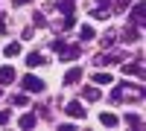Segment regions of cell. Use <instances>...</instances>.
Segmentation results:
<instances>
[{
    "label": "cell",
    "instance_id": "277c9868",
    "mask_svg": "<svg viewBox=\"0 0 146 131\" xmlns=\"http://www.w3.org/2000/svg\"><path fill=\"white\" fill-rule=\"evenodd\" d=\"M23 90H27V93H41L44 90V82L38 76H23Z\"/></svg>",
    "mask_w": 146,
    "mask_h": 131
},
{
    "label": "cell",
    "instance_id": "3957f363",
    "mask_svg": "<svg viewBox=\"0 0 146 131\" xmlns=\"http://www.w3.org/2000/svg\"><path fill=\"white\" fill-rule=\"evenodd\" d=\"M56 53H58V58H64V61H73V58H79V55H82V47H79V44H73V47L62 44Z\"/></svg>",
    "mask_w": 146,
    "mask_h": 131
},
{
    "label": "cell",
    "instance_id": "9c48e42d",
    "mask_svg": "<svg viewBox=\"0 0 146 131\" xmlns=\"http://www.w3.org/2000/svg\"><path fill=\"white\" fill-rule=\"evenodd\" d=\"M79 79H82V67H70L64 73V85H76Z\"/></svg>",
    "mask_w": 146,
    "mask_h": 131
},
{
    "label": "cell",
    "instance_id": "cb8c5ba5",
    "mask_svg": "<svg viewBox=\"0 0 146 131\" xmlns=\"http://www.w3.org/2000/svg\"><path fill=\"white\" fill-rule=\"evenodd\" d=\"M12 102H15V105H27V96H23V93H15V96H12Z\"/></svg>",
    "mask_w": 146,
    "mask_h": 131
},
{
    "label": "cell",
    "instance_id": "d4e9b609",
    "mask_svg": "<svg viewBox=\"0 0 146 131\" xmlns=\"http://www.w3.org/2000/svg\"><path fill=\"white\" fill-rule=\"evenodd\" d=\"M129 3H131V0H117V12H123V9H126Z\"/></svg>",
    "mask_w": 146,
    "mask_h": 131
},
{
    "label": "cell",
    "instance_id": "6da1fadb",
    "mask_svg": "<svg viewBox=\"0 0 146 131\" xmlns=\"http://www.w3.org/2000/svg\"><path fill=\"white\" fill-rule=\"evenodd\" d=\"M111 99L114 102H137V99H143V88L140 85H117L111 90Z\"/></svg>",
    "mask_w": 146,
    "mask_h": 131
},
{
    "label": "cell",
    "instance_id": "8fae6325",
    "mask_svg": "<svg viewBox=\"0 0 146 131\" xmlns=\"http://www.w3.org/2000/svg\"><path fill=\"white\" fill-rule=\"evenodd\" d=\"M27 64H29V67H41V64H47V58H44L41 53H29V55H27Z\"/></svg>",
    "mask_w": 146,
    "mask_h": 131
},
{
    "label": "cell",
    "instance_id": "ac0fdd59",
    "mask_svg": "<svg viewBox=\"0 0 146 131\" xmlns=\"http://www.w3.org/2000/svg\"><path fill=\"white\" fill-rule=\"evenodd\" d=\"M79 38H82V41H91V38H94V26H82V29H79Z\"/></svg>",
    "mask_w": 146,
    "mask_h": 131
},
{
    "label": "cell",
    "instance_id": "2e32d148",
    "mask_svg": "<svg viewBox=\"0 0 146 131\" xmlns=\"http://www.w3.org/2000/svg\"><path fill=\"white\" fill-rule=\"evenodd\" d=\"M35 122H38V120H35V114H23V117H21V128H32Z\"/></svg>",
    "mask_w": 146,
    "mask_h": 131
},
{
    "label": "cell",
    "instance_id": "8992f818",
    "mask_svg": "<svg viewBox=\"0 0 146 131\" xmlns=\"http://www.w3.org/2000/svg\"><path fill=\"white\" fill-rule=\"evenodd\" d=\"M123 73H126V76L143 79V64H140V58H137V61H131V64H123Z\"/></svg>",
    "mask_w": 146,
    "mask_h": 131
},
{
    "label": "cell",
    "instance_id": "7a4b0ae2",
    "mask_svg": "<svg viewBox=\"0 0 146 131\" xmlns=\"http://www.w3.org/2000/svg\"><path fill=\"white\" fill-rule=\"evenodd\" d=\"M120 61H123V55H120V53H100V55L94 58L96 67H111V64H120Z\"/></svg>",
    "mask_w": 146,
    "mask_h": 131
},
{
    "label": "cell",
    "instance_id": "7c38bea8",
    "mask_svg": "<svg viewBox=\"0 0 146 131\" xmlns=\"http://www.w3.org/2000/svg\"><path fill=\"white\" fill-rule=\"evenodd\" d=\"M114 41H117V29H108L102 38H100V44H102V47H114Z\"/></svg>",
    "mask_w": 146,
    "mask_h": 131
},
{
    "label": "cell",
    "instance_id": "484cf974",
    "mask_svg": "<svg viewBox=\"0 0 146 131\" xmlns=\"http://www.w3.org/2000/svg\"><path fill=\"white\" fill-rule=\"evenodd\" d=\"M9 122V111H0V125H6Z\"/></svg>",
    "mask_w": 146,
    "mask_h": 131
},
{
    "label": "cell",
    "instance_id": "d6986e66",
    "mask_svg": "<svg viewBox=\"0 0 146 131\" xmlns=\"http://www.w3.org/2000/svg\"><path fill=\"white\" fill-rule=\"evenodd\" d=\"M140 122H143V120H140L137 114H126V125H131V128H137Z\"/></svg>",
    "mask_w": 146,
    "mask_h": 131
},
{
    "label": "cell",
    "instance_id": "7402d4cb",
    "mask_svg": "<svg viewBox=\"0 0 146 131\" xmlns=\"http://www.w3.org/2000/svg\"><path fill=\"white\" fill-rule=\"evenodd\" d=\"M91 15H94L96 20H105V18H108V9H94V12H91Z\"/></svg>",
    "mask_w": 146,
    "mask_h": 131
},
{
    "label": "cell",
    "instance_id": "4316f807",
    "mask_svg": "<svg viewBox=\"0 0 146 131\" xmlns=\"http://www.w3.org/2000/svg\"><path fill=\"white\" fill-rule=\"evenodd\" d=\"M29 0H12V6H27Z\"/></svg>",
    "mask_w": 146,
    "mask_h": 131
},
{
    "label": "cell",
    "instance_id": "5bb4252c",
    "mask_svg": "<svg viewBox=\"0 0 146 131\" xmlns=\"http://www.w3.org/2000/svg\"><path fill=\"white\" fill-rule=\"evenodd\" d=\"M85 99H88V102H96V99H100V88L88 85V88H85Z\"/></svg>",
    "mask_w": 146,
    "mask_h": 131
},
{
    "label": "cell",
    "instance_id": "44dd1931",
    "mask_svg": "<svg viewBox=\"0 0 146 131\" xmlns=\"http://www.w3.org/2000/svg\"><path fill=\"white\" fill-rule=\"evenodd\" d=\"M32 23H35V26H44V23H47V18L41 15V12H35V15H32Z\"/></svg>",
    "mask_w": 146,
    "mask_h": 131
},
{
    "label": "cell",
    "instance_id": "5b68a950",
    "mask_svg": "<svg viewBox=\"0 0 146 131\" xmlns=\"http://www.w3.org/2000/svg\"><path fill=\"white\" fill-rule=\"evenodd\" d=\"M123 41H126V44L140 41V26H135V23H131V26H126V29H123Z\"/></svg>",
    "mask_w": 146,
    "mask_h": 131
},
{
    "label": "cell",
    "instance_id": "f1b7e54d",
    "mask_svg": "<svg viewBox=\"0 0 146 131\" xmlns=\"http://www.w3.org/2000/svg\"><path fill=\"white\" fill-rule=\"evenodd\" d=\"M0 96H3V90H0Z\"/></svg>",
    "mask_w": 146,
    "mask_h": 131
},
{
    "label": "cell",
    "instance_id": "4fadbf2b",
    "mask_svg": "<svg viewBox=\"0 0 146 131\" xmlns=\"http://www.w3.org/2000/svg\"><path fill=\"white\" fill-rule=\"evenodd\" d=\"M3 53H6L9 58H15V55H21V44H18V41H12V44H6V47H3Z\"/></svg>",
    "mask_w": 146,
    "mask_h": 131
},
{
    "label": "cell",
    "instance_id": "9a60e30c",
    "mask_svg": "<svg viewBox=\"0 0 146 131\" xmlns=\"http://www.w3.org/2000/svg\"><path fill=\"white\" fill-rule=\"evenodd\" d=\"M94 82H96V85H114L111 73H96V76H94Z\"/></svg>",
    "mask_w": 146,
    "mask_h": 131
},
{
    "label": "cell",
    "instance_id": "e0dca14e",
    "mask_svg": "<svg viewBox=\"0 0 146 131\" xmlns=\"http://www.w3.org/2000/svg\"><path fill=\"white\" fill-rule=\"evenodd\" d=\"M100 122H102V125H108V128H114V125H117L120 120H117L114 114H102V117H100Z\"/></svg>",
    "mask_w": 146,
    "mask_h": 131
},
{
    "label": "cell",
    "instance_id": "83f0119b",
    "mask_svg": "<svg viewBox=\"0 0 146 131\" xmlns=\"http://www.w3.org/2000/svg\"><path fill=\"white\" fill-rule=\"evenodd\" d=\"M96 3H100V6H105V9H108V6H111V0H96Z\"/></svg>",
    "mask_w": 146,
    "mask_h": 131
},
{
    "label": "cell",
    "instance_id": "ba28073f",
    "mask_svg": "<svg viewBox=\"0 0 146 131\" xmlns=\"http://www.w3.org/2000/svg\"><path fill=\"white\" fill-rule=\"evenodd\" d=\"M143 12H146L143 3H135V9H131V23H135V26H143V18H146Z\"/></svg>",
    "mask_w": 146,
    "mask_h": 131
},
{
    "label": "cell",
    "instance_id": "52a82bcc",
    "mask_svg": "<svg viewBox=\"0 0 146 131\" xmlns=\"http://www.w3.org/2000/svg\"><path fill=\"white\" fill-rule=\"evenodd\" d=\"M64 111H67V117H73V120H85V108H82V102H70Z\"/></svg>",
    "mask_w": 146,
    "mask_h": 131
},
{
    "label": "cell",
    "instance_id": "30bf717a",
    "mask_svg": "<svg viewBox=\"0 0 146 131\" xmlns=\"http://www.w3.org/2000/svg\"><path fill=\"white\" fill-rule=\"evenodd\" d=\"M18 76H15V70L12 67H0V85H12Z\"/></svg>",
    "mask_w": 146,
    "mask_h": 131
},
{
    "label": "cell",
    "instance_id": "603a6c76",
    "mask_svg": "<svg viewBox=\"0 0 146 131\" xmlns=\"http://www.w3.org/2000/svg\"><path fill=\"white\" fill-rule=\"evenodd\" d=\"M9 32V20H6V15H0V35H6Z\"/></svg>",
    "mask_w": 146,
    "mask_h": 131
},
{
    "label": "cell",
    "instance_id": "ffe728a7",
    "mask_svg": "<svg viewBox=\"0 0 146 131\" xmlns=\"http://www.w3.org/2000/svg\"><path fill=\"white\" fill-rule=\"evenodd\" d=\"M58 9H62L64 15H73V0H62V3H58Z\"/></svg>",
    "mask_w": 146,
    "mask_h": 131
}]
</instances>
